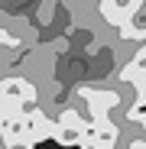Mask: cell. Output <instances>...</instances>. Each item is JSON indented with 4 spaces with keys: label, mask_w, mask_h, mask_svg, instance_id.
Listing matches in <instances>:
<instances>
[{
    "label": "cell",
    "mask_w": 146,
    "mask_h": 149,
    "mask_svg": "<svg viewBox=\"0 0 146 149\" xmlns=\"http://www.w3.org/2000/svg\"><path fill=\"white\" fill-rule=\"evenodd\" d=\"M85 136H88V127H62V123H59V130H55L52 139L62 143V146H81Z\"/></svg>",
    "instance_id": "obj_1"
}]
</instances>
